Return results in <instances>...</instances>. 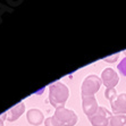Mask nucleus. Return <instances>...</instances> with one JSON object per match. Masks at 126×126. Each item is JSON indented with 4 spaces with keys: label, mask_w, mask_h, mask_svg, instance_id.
<instances>
[{
    "label": "nucleus",
    "mask_w": 126,
    "mask_h": 126,
    "mask_svg": "<svg viewBox=\"0 0 126 126\" xmlns=\"http://www.w3.org/2000/svg\"><path fill=\"white\" fill-rule=\"evenodd\" d=\"M49 102L56 109L64 108L69 98V89L63 82L56 81L49 85Z\"/></svg>",
    "instance_id": "nucleus-1"
},
{
    "label": "nucleus",
    "mask_w": 126,
    "mask_h": 126,
    "mask_svg": "<svg viewBox=\"0 0 126 126\" xmlns=\"http://www.w3.org/2000/svg\"><path fill=\"white\" fill-rule=\"evenodd\" d=\"M102 85V81L98 75L91 74L84 79L81 86V95L84 97H94V94L100 90Z\"/></svg>",
    "instance_id": "nucleus-2"
},
{
    "label": "nucleus",
    "mask_w": 126,
    "mask_h": 126,
    "mask_svg": "<svg viewBox=\"0 0 126 126\" xmlns=\"http://www.w3.org/2000/svg\"><path fill=\"white\" fill-rule=\"evenodd\" d=\"M53 117L58 120L62 126H74L79 120V117L75 114V111L65 108V107L56 109V111L53 114Z\"/></svg>",
    "instance_id": "nucleus-3"
},
{
    "label": "nucleus",
    "mask_w": 126,
    "mask_h": 126,
    "mask_svg": "<svg viewBox=\"0 0 126 126\" xmlns=\"http://www.w3.org/2000/svg\"><path fill=\"white\" fill-rule=\"evenodd\" d=\"M112 116L111 111H109L105 107H99L98 112L94 115L93 117L90 118V123L92 126H108L109 119Z\"/></svg>",
    "instance_id": "nucleus-4"
},
{
    "label": "nucleus",
    "mask_w": 126,
    "mask_h": 126,
    "mask_svg": "<svg viewBox=\"0 0 126 126\" xmlns=\"http://www.w3.org/2000/svg\"><path fill=\"white\" fill-rule=\"evenodd\" d=\"M101 81L106 89H115V86L119 82V76L116 73V70L112 68H106L101 73Z\"/></svg>",
    "instance_id": "nucleus-5"
},
{
    "label": "nucleus",
    "mask_w": 126,
    "mask_h": 126,
    "mask_svg": "<svg viewBox=\"0 0 126 126\" xmlns=\"http://www.w3.org/2000/svg\"><path fill=\"white\" fill-rule=\"evenodd\" d=\"M82 108L85 116L90 119L98 112L99 106L95 97H84L82 98Z\"/></svg>",
    "instance_id": "nucleus-6"
},
{
    "label": "nucleus",
    "mask_w": 126,
    "mask_h": 126,
    "mask_svg": "<svg viewBox=\"0 0 126 126\" xmlns=\"http://www.w3.org/2000/svg\"><path fill=\"white\" fill-rule=\"evenodd\" d=\"M110 105L114 115H126V93H119Z\"/></svg>",
    "instance_id": "nucleus-7"
},
{
    "label": "nucleus",
    "mask_w": 126,
    "mask_h": 126,
    "mask_svg": "<svg viewBox=\"0 0 126 126\" xmlns=\"http://www.w3.org/2000/svg\"><path fill=\"white\" fill-rule=\"evenodd\" d=\"M26 119L31 125H34V126L41 125L44 120L43 112L40 109H36V108L30 109V110L26 111Z\"/></svg>",
    "instance_id": "nucleus-8"
},
{
    "label": "nucleus",
    "mask_w": 126,
    "mask_h": 126,
    "mask_svg": "<svg viewBox=\"0 0 126 126\" xmlns=\"http://www.w3.org/2000/svg\"><path fill=\"white\" fill-rule=\"evenodd\" d=\"M24 111H25V105H24V102H19L18 105L12 107V108L6 112L7 120H9V122L17 120L18 118L24 114Z\"/></svg>",
    "instance_id": "nucleus-9"
},
{
    "label": "nucleus",
    "mask_w": 126,
    "mask_h": 126,
    "mask_svg": "<svg viewBox=\"0 0 126 126\" xmlns=\"http://www.w3.org/2000/svg\"><path fill=\"white\" fill-rule=\"evenodd\" d=\"M108 126H126V115H112Z\"/></svg>",
    "instance_id": "nucleus-10"
},
{
    "label": "nucleus",
    "mask_w": 126,
    "mask_h": 126,
    "mask_svg": "<svg viewBox=\"0 0 126 126\" xmlns=\"http://www.w3.org/2000/svg\"><path fill=\"white\" fill-rule=\"evenodd\" d=\"M117 91H116V89H106L105 91V98L106 99H108L109 101H112L115 98L117 97Z\"/></svg>",
    "instance_id": "nucleus-11"
},
{
    "label": "nucleus",
    "mask_w": 126,
    "mask_h": 126,
    "mask_svg": "<svg viewBox=\"0 0 126 126\" xmlns=\"http://www.w3.org/2000/svg\"><path fill=\"white\" fill-rule=\"evenodd\" d=\"M44 126H62V125L59 124V122L53 116H50L47 119H44Z\"/></svg>",
    "instance_id": "nucleus-12"
},
{
    "label": "nucleus",
    "mask_w": 126,
    "mask_h": 126,
    "mask_svg": "<svg viewBox=\"0 0 126 126\" xmlns=\"http://www.w3.org/2000/svg\"><path fill=\"white\" fill-rule=\"evenodd\" d=\"M117 69L119 70V73L122 74V75L126 76V57L120 60V63L118 64V66H117Z\"/></svg>",
    "instance_id": "nucleus-13"
},
{
    "label": "nucleus",
    "mask_w": 126,
    "mask_h": 126,
    "mask_svg": "<svg viewBox=\"0 0 126 126\" xmlns=\"http://www.w3.org/2000/svg\"><path fill=\"white\" fill-rule=\"evenodd\" d=\"M119 56H120V52L114 53V55L107 57V58H103V62H107V63H110V64H112V63H116V60L118 59V57H119Z\"/></svg>",
    "instance_id": "nucleus-14"
},
{
    "label": "nucleus",
    "mask_w": 126,
    "mask_h": 126,
    "mask_svg": "<svg viewBox=\"0 0 126 126\" xmlns=\"http://www.w3.org/2000/svg\"><path fill=\"white\" fill-rule=\"evenodd\" d=\"M5 116H6V115H3V116H1V117H0V126H3V117H5Z\"/></svg>",
    "instance_id": "nucleus-15"
},
{
    "label": "nucleus",
    "mask_w": 126,
    "mask_h": 126,
    "mask_svg": "<svg viewBox=\"0 0 126 126\" xmlns=\"http://www.w3.org/2000/svg\"><path fill=\"white\" fill-rule=\"evenodd\" d=\"M124 55H125V57H126V50H125V51H124Z\"/></svg>",
    "instance_id": "nucleus-16"
}]
</instances>
